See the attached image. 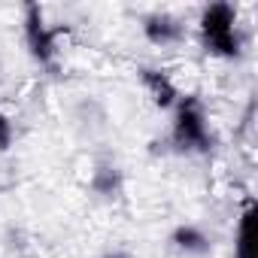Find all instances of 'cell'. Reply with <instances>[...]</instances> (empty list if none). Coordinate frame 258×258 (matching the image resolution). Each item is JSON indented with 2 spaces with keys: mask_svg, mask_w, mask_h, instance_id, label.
Masks as SVG:
<instances>
[{
  "mask_svg": "<svg viewBox=\"0 0 258 258\" xmlns=\"http://www.w3.org/2000/svg\"><path fill=\"white\" fill-rule=\"evenodd\" d=\"M234 255L231 258H258V243H255V213L252 207H246V213L240 216L237 225V237H234Z\"/></svg>",
  "mask_w": 258,
  "mask_h": 258,
  "instance_id": "8",
  "label": "cell"
},
{
  "mask_svg": "<svg viewBox=\"0 0 258 258\" xmlns=\"http://www.w3.org/2000/svg\"><path fill=\"white\" fill-rule=\"evenodd\" d=\"M195 28H198L201 49L207 55H213V58L234 61L246 49V37L240 31L237 10L231 4H210V7H204Z\"/></svg>",
  "mask_w": 258,
  "mask_h": 258,
  "instance_id": "2",
  "label": "cell"
},
{
  "mask_svg": "<svg viewBox=\"0 0 258 258\" xmlns=\"http://www.w3.org/2000/svg\"><path fill=\"white\" fill-rule=\"evenodd\" d=\"M13 140H16V124H13V118H10L4 109H0V155L10 152Z\"/></svg>",
  "mask_w": 258,
  "mask_h": 258,
  "instance_id": "9",
  "label": "cell"
},
{
  "mask_svg": "<svg viewBox=\"0 0 258 258\" xmlns=\"http://www.w3.org/2000/svg\"><path fill=\"white\" fill-rule=\"evenodd\" d=\"M22 258H46V255H40V252H31V255H22Z\"/></svg>",
  "mask_w": 258,
  "mask_h": 258,
  "instance_id": "11",
  "label": "cell"
},
{
  "mask_svg": "<svg viewBox=\"0 0 258 258\" xmlns=\"http://www.w3.org/2000/svg\"><path fill=\"white\" fill-rule=\"evenodd\" d=\"M100 258H134L131 252H127V249H106Z\"/></svg>",
  "mask_w": 258,
  "mask_h": 258,
  "instance_id": "10",
  "label": "cell"
},
{
  "mask_svg": "<svg viewBox=\"0 0 258 258\" xmlns=\"http://www.w3.org/2000/svg\"><path fill=\"white\" fill-rule=\"evenodd\" d=\"M85 188L94 201L100 204H115L124 195V173L115 161L109 158H91L88 161V176H85Z\"/></svg>",
  "mask_w": 258,
  "mask_h": 258,
  "instance_id": "4",
  "label": "cell"
},
{
  "mask_svg": "<svg viewBox=\"0 0 258 258\" xmlns=\"http://www.w3.org/2000/svg\"><path fill=\"white\" fill-rule=\"evenodd\" d=\"M167 243H170L173 255H179V258H207L210 249H213V237L201 225H195V222L176 225L170 231V240Z\"/></svg>",
  "mask_w": 258,
  "mask_h": 258,
  "instance_id": "7",
  "label": "cell"
},
{
  "mask_svg": "<svg viewBox=\"0 0 258 258\" xmlns=\"http://www.w3.org/2000/svg\"><path fill=\"white\" fill-rule=\"evenodd\" d=\"M22 37H25L28 55H31L40 67H46V70H55L58 61L64 58V52H67L70 43H73L70 25H64V22H46V10L37 7V4H28V7H25Z\"/></svg>",
  "mask_w": 258,
  "mask_h": 258,
  "instance_id": "1",
  "label": "cell"
},
{
  "mask_svg": "<svg viewBox=\"0 0 258 258\" xmlns=\"http://www.w3.org/2000/svg\"><path fill=\"white\" fill-rule=\"evenodd\" d=\"M140 76V88L143 94L149 97V103L155 109H173L179 103V85L173 82V76L167 70H158V67H140L137 70Z\"/></svg>",
  "mask_w": 258,
  "mask_h": 258,
  "instance_id": "6",
  "label": "cell"
},
{
  "mask_svg": "<svg viewBox=\"0 0 258 258\" xmlns=\"http://www.w3.org/2000/svg\"><path fill=\"white\" fill-rule=\"evenodd\" d=\"M140 31L146 37V43L155 46V49H176L188 37V25L173 13H149V16H143Z\"/></svg>",
  "mask_w": 258,
  "mask_h": 258,
  "instance_id": "5",
  "label": "cell"
},
{
  "mask_svg": "<svg viewBox=\"0 0 258 258\" xmlns=\"http://www.w3.org/2000/svg\"><path fill=\"white\" fill-rule=\"evenodd\" d=\"M167 146L176 155H204V152H210L213 131H210V121H207V109L198 97H179V103L173 106Z\"/></svg>",
  "mask_w": 258,
  "mask_h": 258,
  "instance_id": "3",
  "label": "cell"
}]
</instances>
